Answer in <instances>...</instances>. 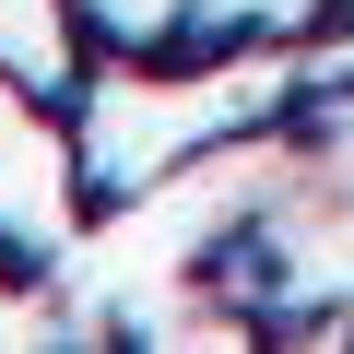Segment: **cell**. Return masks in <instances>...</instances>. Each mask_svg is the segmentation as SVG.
<instances>
[{"mask_svg": "<svg viewBox=\"0 0 354 354\" xmlns=\"http://www.w3.org/2000/svg\"><path fill=\"white\" fill-rule=\"evenodd\" d=\"M0 71L59 95L71 83V24H59V0H0Z\"/></svg>", "mask_w": 354, "mask_h": 354, "instance_id": "6da1fadb", "label": "cell"}]
</instances>
